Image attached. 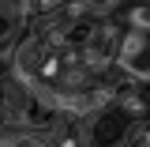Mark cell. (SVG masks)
<instances>
[{
  "mask_svg": "<svg viewBox=\"0 0 150 147\" xmlns=\"http://www.w3.org/2000/svg\"><path fill=\"white\" fill-rule=\"evenodd\" d=\"M116 72L139 87H150V30L146 27H124L120 49H116Z\"/></svg>",
  "mask_w": 150,
  "mask_h": 147,
  "instance_id": "6da1fadb",
  "label": "cell"
},
{
  "mask_svg": "<svg viewBox=\"0 0 150 147\" xmlns=\"http://www.w3.org/2000/svg\"><path fill=\"white\" fill-rule=\"evenodd\" d=\"M131 125H135V121H128L116 106H109V110L90 113V117L79 125V132H83V143L86 147H124Z\"/></svg>",
  "mask_w": 150,
  "mask_h": 147,
  "instance_id": "7a4b0ae2",
  "label": "cell"
},
{
  "mask_svg": "<svg viewBox=\"0 0 150 147\" xmlns=\"http://www.w3.org/2000/svg\"><path fill=\"white\" fill-rule=\"evenodd\" d=\"M0 128H4V125H0Z\"/></svg>",
  "mask_w": 150,
  "mask_h": 147,
  "instance_id": "277c9868",
  "label": "cell"
},
{
  "mask_svg": "<svg viewBox=\"0 0 150 147\" xmlns=\"http://www.w3.org/2000/svg\"><path fill=\"white\" fill-rule=\"evenodd\" d=\"M8 57H11V75H15L19 83H26V87L38 83V79L45 75V64H49V49H45L30 30L11 45V53H8Z\"/></svg>",
  "mask_w": 150,
  "mask_h": 147,
  "instance_id": "3957f363",
  "label": "cell"
}]
</instances>
